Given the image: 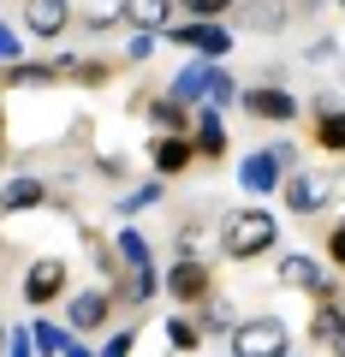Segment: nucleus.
<instances>
[{"label":"nucleus","mask_w":345,"mask_h":357,"mask_svg":"<svg viewBox=\"0 0 345 357\" xmlns=\"http://www.w3.org/2000/svg\"><path fill=\"white\" fill-rule=\"evenodd\" d=\"M155 48H161V36H149V30H137V36H131V48H125V60H131V66H143V60H149Z\"/></svg>","instance_id":"nucleus-32"},{"label":"nucleus","mask_w":345,"mask_h":357,"mask_svg":"<svg viewBox=\"0 0 345 357\" xmlns=\"http://www.w3.org/2000/svg\"><path fill=\"white\" fill-rule=\"evenodd\" d=\"M155 292H161V274H155V262H149V268H125V280L114 286L119 304H155Z\"/></svg>","instance_id":"nucleus-21"},{"label":"nucleus","mask_w":345,"mask_h":357,"mask_svg":"<svg viewBox=\"0 0 345 357\" xmlns=\"http://www.w3.org/2000/svg\"><path fill=\"white\" fill-rule=\"evenodd\" d=\"M274 244H280V220H274L268 208H232L227 227H220V250H227L232 262H256V256H268Z\"/></svg>","instance_id":"nucleus-1"},{"label":"nucleus","mask_w":345,"mask_h":357,"mask_svg":"<svg viewBox=\"0 0 345 357\" xmlns=\"http://www.w3.org/2000/svg\"><path fill=\"white\" fill-rule=\"evenodd\" d=\"M66 286H72V268H66V256H36L24 274V304L30 310H48L66 298Z\"/></svg>","instance_id":"nucleus-6"},{"label":"nucleus","mask_w":345,"mask_h":357,"mask_svg":"<svg viewBox=\"0 0 345 357\" xmlns=\"http://www.w3.org/2000/svg\"><path fill=\"white\" fill-rule=\"evenodd\" d=\"M238 107L250 119H268V126H286V119H298V96L286 84H250L238 89Z\"/></svg>","instance_id":"nucleus-8"},{"label":"nucleus","mask_w":345,"mask_h":357,"mask_svg":"<svg viewBox=\"0 0 345 357\" xmlns=\"http://www.w3.org/2000/svg\"><path fill=\"white\" fill-rule=\"evenodd\" d=\"M6 345H13V328H6V321H0V357H6Z\"/></svg>","instance_id":"nucleus-35"},{"label":"nucleus","mask_w":345,"mask_h":357,"mask_svg":"<svg viewBox=\"0 0 345 357\" xmlns=\"http://www.w3.org/2000/svg\"><path fill=\"white\" fill-rule=\"evenodd\" d=\"M238 0H179V13L185 18H227Z\"/></svg>","instance_id":"nucleus-28"},{"label":"nucleus","mask_w":345,"mask_h":357,"mask_svg":"<svg viewBox=\"0 0 345 357\" xmlns=\"http://www.w3.org/2000/svg\"><path fill=\"white\" fill-rule=\"evenodd\" d=\"M238 304H232V298H220V292H208L203 298V304H197V328H203V333H227V340H232V328H238Z\"/></svg>","instance_id":"nucleus-19"},{"label":"nucleus","mask_w":345,"mask_h":357,"mask_svg":"<svg viewBox=\"0 0 345 357\" xmlns=\"http://www.w3.org/2000/svg\"><path fill=\"white\" fill-rule=\"evenodd\" d=\"M232 102H238V84H232V72H227V66H208V102H203V107H220V114H227Z\"/></svg>","instance_id":"nucleus-26"},{"label":"nucleus","mask_w":345,"mask_h":357,"mask_svg":"<svg viewBox=\"0 0 345 357\" xmlns=\"http://www.w3.org/2000/svg\"><path fill=\"white\" fill-rule=\"evenodd\" d=\"M280 197H286V208H292L298 220L321 215V208H333V197H339V173H328V167H298V173H286Z\"/></svg>","instance_id":"nucleus-2"},{"label":"nucleus","mask_w":345,"mask_h":357,"mask_svg":"<svg viewBox=\"0 0 345 357\" xmlns=\"http://www.w3.org/2000/svg\"><path fill=\"white\" fill-rule=\"evenodd\" d=\"M232 18H238V30H250V36H280L286 30V0H238Z\"/></svg>","instance_id":"nucleus-13"},{"label":"nucleus","mask_w":345,"mask_h":357,"mask_svg":"<svg viewBox=\"0 0 345 357\" xmlns=\"http://www.w3.org/2000/svg\"><path fill=\"white\" fill-rule=\"evenodd\" d=\"M0 155H6V143H0Z\"/></svg>","instance_id":"nucleus-38"},{"label":"nucleus","mask_w":345,"mask_h":357,"mask_svg":"<svg viewBox=\"0 0 345 357\" xmlns=\"http://www.w3.org/2000/svg\"><path fill=\"white\" fill-rule=\"evenodd\" d=\"M66 357H102V351H95L90 340H72V345H66Z\"/></svg>","instance_id":"nucleus-34"},{"label":"nucleus","mask_w":345,"mask_h":357,"mask_svg":"<svg viewBox=\"0 0 345 357\" xmlns=\"http://www.w3.org/2000/svg\"><path fill=\"white\" fill-rule=\"evenodd\" d=\"M137 351V328H119V333H107V345H102V357H131Z\"/></svg>","instance_id":"nucleus-31"},{"label":"nucleus","mask_w":345,"mask_h":357,"mask_svg":"<svg viewBox=\"0 0 345 357\" xmlns=\"http://www.w3.org/2000/svg\"><path fill=\"white\" fill-rule=\"evenodd\" d=\"M316 143L333 155H345V107L333 102V96H321L316 102Z\"/></svg>","instance_id":"nucleus-20"},{"label":"nucleus","mask_w":345,"mask_h":357,"mask_svg":"<svg viewBox=\"0 0 345 357\" xmlns=\"http://www.w3.org/2000/svg\"><path fill=\"white\" fill-rule=\"evenodd\" d=\"M77 24V0H24V30L36 42H60Z\"/></svg>","instance_id":"nucleus-9"},{"label":"nucleus","mask_w":345,"mask_h":357,"mask_svg":"<svg viewBox=\"0 0 345 357\" xmlns=\"http://www.w3.org/2000/svg\"><path fill=\"white\" fill-rule=\"evenodd\" d=\"M143 114L161 126V137H191V126H197V107H179L173 96H149V107Z\"/></svg>","instance_id":"nucleus-17"},{"label":"nucleus","mask_w":345,"mask_h":357,"mask_svg":"<svg viewBox=\"0 0 345 357\" xmlns=\"http://www.w3.org/2000/svg\"><path fill=\"white\" fill-rule=\"evenodd\" d=\"M30 340H36V357H66V345H72L77 333L60 328V321H48V316H36L30 321Z\"/></svg>","instance_id":"nucleus-22"},{"label":"nucleus","mask_w":345,"mask_h":357,"mask_svg":"<svg viewBox=\"0 0 345 357\" xmlns=\"http://www.w3.org/2000/svg\"><path fill=\"white\" fill-rule=\"evenodd\" d=\"M114 286H84V292H72L66 298V328L84 340V333H95V328H107V316H114Z\"/></svg>","instance_id":"nucleus-7"},{"label":"nucleus","mask_w":345,"mask_h":357,"mask_svg":"<svg viewBox=\"0 0 345 357\" xmlns=\"http://www.w3.org/2000/svg\"><path fill=\"white\" fill-rule=\"evenodd\" d=\"M280 286H292V292H309V298H328L339 280H328V268L316 262V256H304V250H292V256H280Z\"/></svg>","instance_id":"nucleus-10"},{"label":"nucleus","mask_w":345,"mask_h":357,"mask_svg":"<svg viewBox=\"0 0 345 357\" xmlns=\"http://www.w3.org/2000/svg\"><path fill=\"white\" fill-rule=\"evenodd\" d=\"M114 72H119V66H107V60H77V84H84V89H102V84H114Z\"/></svg>","instance_id":"nucleus-27"},{"label":"nucleus","mask_w":345,"mask_h":357,"mask_svg":"<svg viewBox=\"0 0 345 357\" xmlns=\"http://www.w3.org/2000/svg\"><path fill=\"white\" fill-rule=\"evenodd\" d=\"M167 42L197 54V60H227L232 54V24H220V18H185V24L167 30Z\"/></svg>","instance_id":"nucleus-4"},{"label":"nucleus","mask_w":345,"mask_h":357,"mask_svg":"<svg viewBox=\"0 0 345 357\" xmlns=\"http://www.w3.org/2000/svg\"><path fill=\"white\" fill-rule=\"evenodd\" d=\"M24 60V42H18V30L6 24V18H0V66H18Z\"/></svg>","instance_id":"nucleus-29"},{"label":"nucleus","mask_w":345,"mask_h":357,"mask_svg":"<svg viewBox=\"0 0 345 357\" xmlns=\"http://www.w3.org/2000/svg\"><path fill=\"white\" fill-rule=\"evenodd\" d=\"M167 345H173L179 357L203 351V328H197V316H167Z\"/></svg>","instance_id":"nucleus-23"},{"label":"nucleus","mask_w":345,"mask_h":357,"mask_svg":"<svg viewBox=\"0 0 345 357\" xmlns=\"http://www.w3.org/2000/svg\"><path fill=\"white\" fill-rule=\"evenodd\" d=\"M179 18V0H125V24L131 30H149V36H167Z\"/></svg>","instance_id":"nucleus-15"},{"label":"nucleus","mask_w":345,"mask_h":357,"mask_svg":"<svg viewBox=\"0 0 345 357\" xmlns=\"http://www.w3.org/2000/svg\"><path fill=\"white\" fill-rule=\"evenodd\" d=\"M298 6H316V0H298Z\"/></svg>","instance_id":"nucleus-37"},{"label":"nucleus","mask_w":345,"mask_h":357,"mask_svg":"<svg viewBox=\"0 0 345 357\" xmlns=\"http://www.w3.org/2000/svg\"><path fill=\"white\" fill-rule=\"evenodd\" d=\"M161 197H167V178H143L137 191L119 197V215H143V208H161Z\"/></svg>","instance_id":"nucleus-24"},{"label":"nucleus","mask_w":345,"mask_h":357,"mask_svg":"<svg viewBox=\"0 0 345 357\" xmlns=\"http://www.w3.org/2000/svg\"><path fill=\"white\" fill-rule=\"evenodd\" d=\"M0 114H6V107H0Z\"/></svg>","instance_id":"nucleus-39"},{"label":"nucleus","mask_w":345,"mask_h":357,"mask_svg":"<svg viewBox=\"0 0 345 357\" xmlns=\"http://www.w3.org/2000/svg\"><path fill=\"white\" fill-rule=\"evenodd\" d=\"M238 185L250 197H268V191H280V185H286V167L274 161V149H250L238 161Z\"/></svg>","instance_id":"nucleus-11"},{"label":"nucleus","mask_w":345,"mask_h":357,"mask_svg":"<svg viewBox=\"0 0 345 357\" xmlns=\"http://www.w3.org/2000/svg\"><path fill=\"white\" fill-rule=\"evenodd\" d=\"M161 292L173 298V304H203L208 292H215V274H208V262L203 256H173V268L161 274Z\"/></svg>","instance_id":"nucleus-5"},{"label":"nucleus","mask_w":345,"mask_h":357,"mask_svg":"<svg viewBox=\"0 0 345 357\" xmlns=\"http://www.w3.org/2000/svg\"><path fill=\"white\" fill-rule=\"evenodd\" d=\"M191 143H197V161H220L227 155V119H220V107H197Z\"/></svg>","instance_id":"nucleus-16"},{"label":"nucleus","mask_w":345,"mask_h":357,"mask_svg":"<svg viewBox=\"0 0 345 357\" xmlns=\"http://www.w3.org/2000/svg\"><path fill=\"white\" fill-rule=\"evenodd\" d=\"M125 173H131V161H125V155H95V178H107V185H119Z\"/></svg>","instance_id":"nucleus-30"},{"label":"nucleus","mask_w":345,"mask_h":357,"mask_svg":"<svg viewBox=\"0 0 345 357\" xmlns=\"http://www.w3.org/2000/svg\"><path fill=\"white\" fill-rule=\"evenodd\" d=\"M328 262L345 274V220H333V227H328Z\"/></svg>","instance_id":"nucleus-33"},{"label":"nucleus","mask_w":345,"mask_h":357,"mask_svg":"<svg viewBox=\"0 0 345 357\" xmlns=\"http://www.w3.org/2000/svg\"><path fill=\"white\" fill-rule=\"evenodd\" d=\"M36 208H48V185L36 173H18L0 185V215H36Z\"/></svg>","instance_id":"nucleus-12"},{"label":"nucleus","mask_w":345,"mask_h":357,"mask_svg":"<svg viewBox=\"0 0 345 357\" xmlns=\"http://www.w3.org/2000/svg\"><path fill=\"white\" fill-rule=\"evenodd\" d=\"M208 66H215V60H191L179 77H173V89H167V96H173L179 107H203V102H208Z\"/></svg>","instance_id":"nucleus-18"},{"label":"nucleus","mask_w":345,"mask_h":357,"mask_svg":"<svg viewBox=\"0 0 345 357\" xmlns=\"http://www.w3.org/2000/svg\"><path fill=\"white\" fill-rule=\"evenodd\" d=\"M149 161H155V178H179L197 167V143L191 137H155L149 143Z\"/></svg>","instance_id":"nucleus-14"},{"label":"nucleus","mask_w":345,"mask_h":357,"mask_svg":"<svg viewBox=\"0 0 345 357\" xmlns=\"http://www.w3.org/2000/svg\"><path fill=\"white\" fill-rule=\"evenodd\" d=\"M339 6H345V0H339Z\"/></svg>","instance_id":"nucleus-40"},{"label":"nucleus","mask_w":345,"mask_h":357,"mask_svg":"<svg viewBox=\"0 0 345 357\" xmlns=\"http://www.w3.org/2000/svg\"><path fill=\"white\" fill-rule=\"evenodd\" d=\"M114 256H119V262H125V268H149L155 262V250H149V238H143V232H119V238H114Z\"/></svg>","instance_id":"nucleus-25"},{"label":"nucleus","mask_w":345,"mask_h":357,"mask_svg":"<svg viewBox=\"0 0 345 357\" xmlns=\"http://www.w3.org/2000/svg\"><path fill=\"white\" fill-rule=\"evenodd\" d=\"M232 357H292V328L280 316H244L232 328Z\"/></svg>","instance_id":"nucleus-3"},{"label":"nucleus","mask_w":345,"mask_h":357,"mask_svg":"<svg viewBox=\"0 0 345 357\" xmlns=\"http://www.w3.org/2000/svg\"><path fill=\"white\" fill-rule=\"evenodd\" d=\"M333 357H345V333H339V345H333Z\"/></svg>","instance_id":"nucleus-36"}]
</instances>
